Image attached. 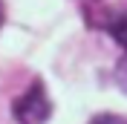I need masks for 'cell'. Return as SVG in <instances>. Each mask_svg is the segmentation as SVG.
I'll list each match as a JSON object with an SVG mask.
<instances>
[{
    "mask_svg": "<svg viewBox=\"0 0 127 124\" xmlns=\"http://www.w3.org/2000/svg\"><path fill=\"white\" fill-rule=\"evenodd\" d=\"M15 113H17V118H20L23 124H38V121H43V118L49 116V104H46V98H43V90L35 84L29 93L20 98V104H17Z\"/></svg>",
    "mask_w": 127,
    "mask_h": 124,
    "instance_id": "obj_1",
    "label": "cell"
},
{
    "mask_svg": "<svg viewBox=\"0 0 127 124\" xmlns=\"http://www.w3.org/2000/svg\"><path fill=\"white\" fill-rule=\"evenodd\" d=\"M113 32H116V38H119L121 43H124V46H127V15L121 17V20H119V23H116V26H113Z\"/></svg>",
    "mask_w": 127,
    "mask_h": 124,
    "instance_id": "obj_2",
    "label": "cell"
},
{
    "mask_svg": "<svg viewBox=\"0 0 127 124\" xmlns=\"http://www.w3.org/2000/svg\"><path fill=\"white\" fill-rule=\"evenodd\" d=\"M93 124H127V121H121V118H113V116H107V118H98V121H93Z\"/></svg>",
    "mask_w": 127,
    "mask_h": 124,
    "instance_id": "obj_3",
    "label": "cell"
},
{
    "mask_svg": "<svg viewBox=\"0 0 127 124\" xmlns=\"http://www.w3.org/2000/svg\"><path fill=\"white\" fill-rule=\"evenodd\" d=\"M0 20H3V9H0Z\"/></svg>",
    "mask_w": 127,
    "mask_h": 124,
    "instance_id": "obj_4",
    "label": "cell"
}]
</instances>
